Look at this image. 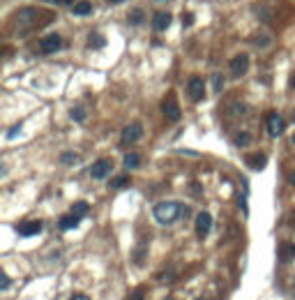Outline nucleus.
<instances>
[{
  "instance_id": "nucleus-3",
  "label": "nucleus",
  "mask_w": 295,
  "mask_h": 300,
  "mask_svg": "<svg viewBox=\"0 0 295 300\" xmlns=\"http://www.w3.org/2000/svg\"><path fill=\"white\" fill-rule=\"evenodd\" d=\"M228 70H231V74H233L235 79L245 76L247 72H249V55H247V53L233 55V58H231V63H228Z\"/></svg>"
},
{
  "instance_id": "nucleus-32",
  "label": "nucleus",
  "mask_w": 295,
  "mask_h": 300,
  "mask_svg": "<svg viewBox=\"0 0 295 300\" xmlns=\"http://www.w3.org/2000/svg\"><path fill=\"white\" fill-rule=\"evenodd\" d=\"M7 286H10V277H7V275H0V289L7 291Z\"/></svg>"
},
{
  "instance_id": "nucleus-41",
  "label": "nucleus",
  "mask_w": 295,
  "mask_h": 300,
  "mask_svg": "<svg viewBox=\"0 0 295 300\" xmlns=\"http://www.w3.org/2000/svg\"><path fill=\"white\" fill-rule=\"evenodd\" d=\"M293 220H295V213H293Z\"/></svg>"
},
{
  "instance_id": "nucleus-36",
  "label": "nucleus",
  "mask_w": 295,
  "mask_h": 300,
  "mask_svg": "<svg viewBox=\"0 0 295 300\" xmlns=\"http://www.w3.org/2000/svg\"><path fill=\"white\" fill-rule=\"evenodd\" d=\"M62 5H74V0H62Z\"/></svg>"
},
{
  "instance_id": "nucleus-9",
  "label": "nucleus",
  "mask_w": 295,
  "mask_h": 300,
  "mask_svg": "<svg viewBox=\"0 0 295 300\" xmlns=\"http://www.w3.org/2000/svg\"><path fill=\"white\" fill-rule=\"evenodd\" d=\"M284 127H286L284 125V118L272 111V113L268 115V134H270V136H281V134H284Z\"/></svg>"
},
{
  "instance_id": "nucleus-16",
  "label": "nucleus",
  "mask_w": 295,
  "mask_h": 300,
  "mask_svg": "<svg viewBox=\"0 0 295 300\" xmlns=\"http://www.w3.org/2000/svg\"><path fill=\"white\" fill-rule=\"evenodd\" d=\"M247 162H249L251 169L260 171V169H265V162H268V157H265V155H254V157H247Z\"/></svg>"
},
{
  "instance_id": "nucleus-22",
  "label": "nucleus",
  "mask_w": 295,
  "mask_h": 300,
  "mask_svg": "<svg viewBox=\"0 0 295 300\" xmlns=\"http://www.w3.org/2000/svg\"><path fill=\"white\" fill-rule=\"evenodd\" d=\"M88 210H90V205L85 203V201H79V203H74V208H72V213H74V215H85Z\"/></svg>"
},
{
  "instance_id": "nucleus-30",
  "label": "nucleus",
  "mask_w": 295,
  "mask_h": 300,
  "mask_svg": "<svg viewBox=\"0 0 295 300\" xmlns=\"http://www.w3.org/2000/svg\"><path fill=\"white\" fill-rule=\"evenodd\" d=\"M127 300H145V293H143V289H136L134 293H132Z\"/></svg>"
},
{
  "instance_id": "nucleus-29",
  "label": "nucleus",
  "mask_w": 295,
  "mask_h": 300,
  "mask_svg": "<svg viewBox=\"0 0 295 300\" xmlns=\"http://www.w3.org/2000/svg\"><path fill=\"white\" fill-rule=\"evenodd\" d=\"M194 23V14H191V12H182V25H187V28H189V25Z\"/></svg>"
},
{
  "instance_id": "nucleus-19",
  "label": "nucleus",
  "mask_w": 295,
  "mask_h": 300,
  "mask_svg": "<svg viewBox=\"0 0 295 300\" xmlns=\"http://www.w3.org/2000/svg\"><path fill=\"white\" fill-rule=\"evenodd\" d=\"M104 44H106V42H104V37H102V35H97V33H95V35H90V37H88V46H90V49H102Z\"/></svg>"
},
{
  "instance_id": "nucleus-8",
  "label": "nucleus",
  "mask_w": 295,
  "mask_h": 300,
  "mask_svg": "<svg viewBox=\"0 0 295 300\" xmlns=\"http://www.w3.org/2000/svg\"><path fill=\"white\" fill-rule=\"evenodd\" d=\"M111 169H113V162L111 160H97L95 164L90 166V175L95 180H102V178H106V175L111 173Z\"/></svg>"
},
{
  "instance_id": "nucleus-34",
  "label": "nucleus",
  "mask_w": 295,
  "mask_h": 300,
  "mask_svg": "<svg viewBox=\"0 0 295 300\" xmlns=\"http://www.w3.org/2000/svg\"><path fill=\"white\" fill-rule=\"evenodd\" d=\"M288 183H290V185H293V187H295V171H293V173H290V175H288Z\"/></svg>"
},
{
  "instance_id": "nucleus-10",
  "label": "nucleus",
  "mask_w": 295,
  "mask_h": 300,
  "mask_svg": "<svg viewBox=\"0 0 295 300\" xmlns=\"http://www.w3.org/2000/svg\"><path fill=\"white\" fill-rule=\"evenodd\" d=\"M171 21H173V16H171L169 12H155V14H152V28H155L157 33H164L171 25Z\"/></svg>"
},
{
  "instance_id": "nucleus-7",
  "label": "nucleus",
  "mask_w": 295,
  "mask_h": 300,
  "mask_svg": "<svg viewBox=\"0 0 295 300\" xmlns=\"http://www.w3.org/2000/svg\"><path fill=\"white\" fill-rule=\"evenodd\" d=\"M210 229H212V215L205 213V210H201L199 215H196V235L203 238V235L210 233Z\"/></svg>"
},
{
  "instance_id": "nucleus-12",
  "label": "nucleus",
  "mask_w": 295,
  "mask_h": 300,
  "mask_svg": "<svg viewBox=\"0 0 295 300\" xmlns=\"http://www.w3.org/2000/svg\"><path fill=\"white\" fill-rule=\"evenodd\" d=\"M37 16V12L32 10V7H25V10H19L16 12V23H21V25H28V23H32V19Z\"/></svg>"
},
{
  "instance_id": "nucleus-23",
  "label": "nucleus",
  "mask_w": 295,
  "mask_h": 300,
  "mask_svg": "<svg viewBox=\"0 0 295 300\" xmlns=\"http://www.w3.org/2000/svg\"><path fill=\"white\" fill-rule=\"evenodd\" d=\"M127 183H129V178H127V175H118V178H113V180H111L109 185L113 187V190H118V187H125Z\"/></svg>"
},
{
  "instance_id": "nucleus-37",
  "label": "nucleus",
  "mask_w": 295,
  "mask_h": 300,
  "mask_svg": "<svg viewBox=\"0 0 295 300\" xmlns=\"http://www.w3.org/2000/svg\"><path fill=\"white\" fill-rule=\"evenodd\" d=\"M46 3H55V5H62V0H46Z\"/></svg>"
},
{
  "instance_id": "nucleus-5",
  "label": "nucleus",
  "mask_w": 295,
  "mask_h": 300,
  "mask_svg": "<svg viewBox=\"0 0 295 300\" xmlns=\"http://www.w3.org/2000/svg\"><path fill=\"white\" fill-rule=\"evenodd\" d=\"M187 93H189V97L194 102H201L205 97V81L201 79V76H191V79L187 81Z\"/></svg>"
},
{
  "instance_id": "nucleus-26",
  "label": "nucleus",
  "mask_w": 295,
  "mask_h": 300,
  "mask_svg": "<svg viewBox=\"0 0 295 300\" xmlns=\"http://www.w3.org/2000/svg\"><path fill=\"white\" fill-rule=\"evenodd\" d=\"M212 88H215V93H221V88H224V76L212 74Z\"/></svg>"
},
{
  "instance_id": "nucleus-27",
  "label": "nucleus",
  "mask_w": 295,
  "mask_h": 300,
  "mask_svg": "<svg viewBox=\"0 0 295 300\" xmlns=\"http://www.w3.org/2000/svg\"><path fill=\"white\" fill-rule=\"evenodd\" d=\"M60 162L62 164H74V162H79V155H76V153H62Z\"/></svg>"
},
{
  "instance_id": "nucleus-25",
  "label": "nucleus",
  "mask_w": 295,
  "mask_h": 300,
  "mask_svg": "<svg viewBox=\"0 0 295 300\" xmlns=\"http://www.w3.org/2000/svg\"><path fill=\"white\" fill-rule=\"evenodd\" d=\"M70 115H72V120H76V123H83V120H85V111L81 109V106L72 109V111H70Z\"/></svg>"
},
{
  "instance_id": "nucleus-40",
  "label": "nucleus",
  "mask_w": 295,
  "mask_h": 300,
  "mask_svg": "<svg viewBox=\"0 0 295 300\" xmlns=\"http://www.w3.org/2000/svg\"><path fill=\"white\" fill-rule=\"evenodd\" d=\"M293 143H295V136H293Z\"/></svg>"
},
{
  "instance_id": "nucleus-31",
  "label": "nucleus",
  "mask_w": 295,
  "mask_h": 300,
  "mask_svg": "<svg viewBox=\"0 0 295 300\" xmlns=\"http://www.w3.org/2000/svg\"><path fill=\"white\" fill-rule=\"evenodd\" d=\"M16 134H21V125H14L10 132H7V139H14Z\"/></svg>"
},
{
  "instance_id": "nucleus-1",
  "label": "nucleus",
  "mask_w": 295,
  "mask_h": 300,
  "mask_svg": "<svg viewBox=\"0 0 295 300\" xmlns=\"http://www.w3.org/2000/svg\"><path fill=\"white\" fill-rule=\"evenodd\" d=\"M152 215H155V220L159 222V224L169 226V224H173L180 215H189V210H187L182 203H175V201H161V203L155 205Z\"/></svg>"
},
{
  "instance_id": "nucleus-33",
  "label": "nucleus",
  "mask_w": 295,
  "mask_h": 300,
  "mask_svg": "<svg viewBox=\"0 0 295 300\" xmlns=\"http://www.w3.org/2000/svg\"><path fill=\"white\" fill-rule=\"evenodd\" d=\"M70 300H90V298H88V295H83V293H76V295H72Z\"/></svg>"
},
{
  "instance_id": "nucleus-4",
  "label": "nucleus",
  "mask_w": 295,
  "mask_h": 300,
  "mask_svg": "<svg viewBox=\"0 0 295 300\" xmlns=\"http://www.w3.org/2000/svg\"><path fill=\"white\" fill-rule=\"evenodd\" d=\"M141 136H143V125H141V123H129V125L122 130L120 141H122V145H129V143H136Z\"/></svg>"
},
{
  "instance_id": "nucleus-11",
  "label": "nucleus",
  "mask_w": 295,
  "mask_h": 300,
  "mask_svg": "<svg viewBox=\"0 0 295 300\" xmlns=\"http://www.w3.org/2000/svg\"><path fill=\"white\" fill-rule=\"evenodd\" d=\"M16 231H19V235H23V238H28V235H35L42 231V222L40 220H32V222H23V224L16 226Z\"/></svg>"
},
{
  "instance_id": "nucleus-39",
  "label": "nucleus",
  "mask_w": 295,
  "mask_h": 300,
  "mask_svg": "<svg viewBox=\"0 0 295 300\" xmlns=\"http://www.w3.org/2000/svg\"><path fill=\"white\" fill-rule=\"evenodd\" d=\"M293 254H295V245H293Z\"/></svg>"
},
{
  "instance_id": "nucleus-38",
  "label": "nucleus",
  "mask_w": 295,
  "mask_h": 300,
  "mask_svg": "<svg viewBox=\"0 0 295 300\" xmlns=\"http://www.w3.org/2000/svg\"><path fill=\"white\" fill-rule=\"evenodd\" d=\"M290 85H293V88H295V79H290Z\"/></svg>"
},
{
  "instance_id": "nucleus-42",
  "label": "nucleus",
  "mask_w": 295,
  "mask_h": 300,
  "mask_svg": "<svg viewBox=\"0 0 295 300\" xmlns=\"http://www.w3.org/2000/svg\"><path fill=\"white\" fill-rule=\"evenodd\" d=\"M199 300H203V298H199Z\"/></svg>"
},
{
  "instance_id": "nucleus-6",
  "label": "nucleus",
  "mask_w": 295,
  "mask_h": 300,
  "mask_svg": "<svg viewBox=\"0 0 295 300\" xmlns=\"http://www.w3.org/2000/svg\"><path fill=\"white\" fill-rule=\"evenodd\" d=\"M62 49V37L60 35H46L44 40H40V51L42 53H46V55H51V53H55V51H60Z\"/></svg>"
},
{
  "instance_id": "nucleus-15",
  "label": "nucleus",
  "mask_w": 295,
  "mask_h": 300,
  "mask_svg": "<svg viewBox=\"0 0 295 300\" xmlns=\"http://www.w3.org/2000/svg\"><path fill=\"white\" fill-rule=\"evenodd\" d=\"M148 243H150V238H143L139 243V247L134 250V263H143V259H145V252H148Z\"/></svg>"
},
{
  "instance_id": "nucleus-21",
  "label": "nucleus",
  "mask_w": 295,
  "mask_h": 300,
  "mask_svg": "<svg viewBox=\"0 0 295 300\" xmlns=\"http://www.w3.org/2000/svg\"><path fill=\"white\" fill-rule=\"evenodd\" d=\"M228 113H231V115H245V113H247V106H245V104H238V102H235V104L228 106Z\"/></svg>"
},
{
  "instance_id": "nucleus-17",
  "label": "nucleus",
  "mask_w": 295,
  "mask_h": 300,
  "mask_svg": "<svg viewBox=\"0 0 295 300\" xmlns=\"http://www.w3.org/2000/svg\"><path fill=\"white\" fill-rule=\"evenodd\" d=\"M143 19H145L143 10H132L129 14H127V21H129L132 25H139V23H143Z\"/></svg>"
},
{
  "instance_id": "nucleus-14",
  "label": "nucleus",
  "mask_w": 295,
  "mask_h": 300,
  "mask_svg": "<svg viewBox=\"0 0 295 300\" xmlns=\"http://www.w3.org/2000/svg\"><path fill=\"white\" fill-rule=\"evenodd\" d=\"M72 12H74L76 16H88L92 12V5L88 3V0H79V3H74V5H72Z\"/></svg>"
},
{
  "instance_id": "nucleus-20",
  "label": "nucleus",
  "mask_w": 295,
  "mask_h": 300,
  "mask_svg": "<svg viewBox=\"0 0 295 300\" xmlns=\"http://www.w3.org/2000/svg\"><path fill=\"white\" fill-rule=\"evenodd\" d=\"M251 143V134L249 132H240V134L235 136V145H249Z\"/></svg>"
},
{
  "instance_id": "nucleus-13",
  "label": "nucleus",
  "mask_w": 295,
  "mask_h": 300,
  "mask_svg": "<svg viewBox=\"0 0 295 300\" xmlns=\"http://www.w3.org/2000/svg\"><path fill=\"white\" fill-rule=\"evenodd\" d=\"M79 222H81V215H65V217H60V222H58V226H60L62 231H67V229H76L79 226Z\"/></svg>"
},
{
  "instance_id": "nucleus-35",
  "label": "nucleus",
  "mask_w": 295,
  "mask_h": 300,
  "mask_svg": "<svg viewBox=\"0 0 295 300\" xmlns=\"http://www.w3.org/2000/svg\"><path fill=\"white\" fill-rule=\"evenodd\" d=\"M111 5H120V3H125V0H109Z\"/></svg>"
},
{
  "instance_id": "nucleus-28",
  "label": "nucleus",
  "mask_w": 295,
  "mask_h": 300,
  "mask_svg": "<svg viewBox=\"0 0 295 300\" xmlns=\"http://www.w3.org/2000/svg\"><path fill=\"white\" fill-rule=\"evenodd\" d=\"M159 282H173L175 280V273L173 270H169V273H159V277H157Z\"/></svg>"
},
{
  "instance_id": "nucleus-24",
  "label": "nucleus",
  "mask_w": 295,
  "mask_h": 300,
  "mask_svg": "<svg viewBox=\"0 0 295 300\" xmlns=\"http://www.w3.org/2000/svg\"><path fill=\"white\" fill-rule=\"evenodd\" d=\"M251 42H254V46H260V49H265V46L270 44V35H256Z\"/></svg>"
},
{
  "instance_id": "nucleus-18",
  "label": "nucleus",
  "mask_w": 295,
  "mask_h": 300,
  "mask_svg": "<svg viewBox=\"0 0 295 300\" xmlns=\"http://www.w3.org/2000/svg\"><path fill=\"white\" fill-rule=\"evenodd\" d=\"M122 164H125V169H136V166L141 164V157L136 155V153H129V155H125Z\"/></svg>"
},
{
  "instance_id": "nucleus-2",
  "label": "nucleus",
  "mask_w": 295,
  "mask_h": 300,
  "mask_svg": "<svg viewBox=\"0 0 295 300\" xmlns=\"http://www.w3.org/2000/svg\"><path fill=\"white\" fill-rule=\"evenodd\" d=\"M161 113H164V118L169 120V123H178V120H180V106H178V102H175L173 93H169L166 100L161 102Z\"/></svg>"
}]
</instances>
